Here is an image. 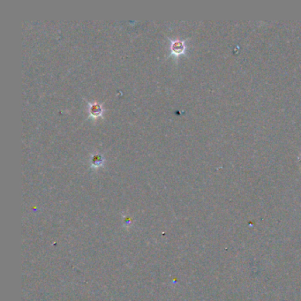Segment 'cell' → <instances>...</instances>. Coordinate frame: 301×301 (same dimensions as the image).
I'll use <instances>...</instances> for the list:
<instances>
[{
    "label": "cell",
    "mask_w": 301,
    "mask_h": 301,
    "mask_svg": "<svg viewBox=\"0 0 301 301\" xmlns=\"http://www.w3.org/2000/svg\"><path fill=\"white\" fill-rule=\"evenodd\" d=\"M173 50L175 51H181L183 50V44L180 42H177L173 44Z\"/></svg>",
    "instance_id": "cell-1"
},
{
    "label": "cell",
    "mask_w": 301,
    "mask_h": 301,
    "mask_svg": "<svg viewBox=\"0 0 301 301\" xmlns=\"http://www.w3.org/2000/svg\"><path fill=\"white\" fill-rule=\"evenodd\" d=\"M91 111L93 113H95V114H97V113L100 112V107H99L98 105H94V106L92 107Z\"/></svg>",
    "instance_id": "cell-2"
}]
</instances>
